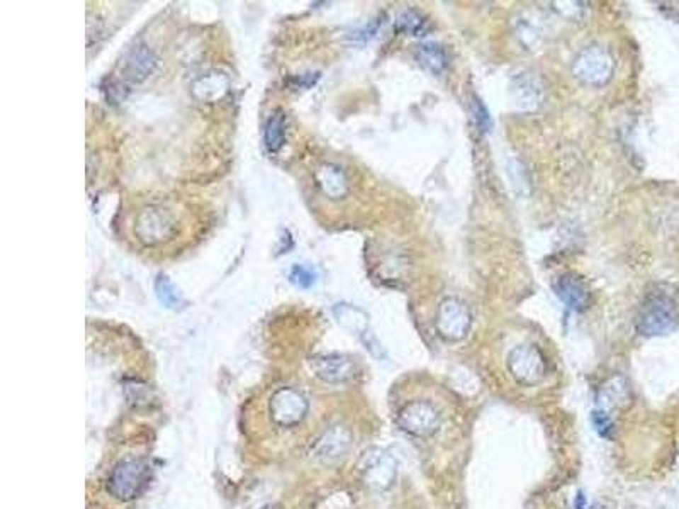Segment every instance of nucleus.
I'll return each mask as SVG.
<instances>
[{
  "label": "nucleus",
  "instance_id": "f8f14e48",
  "mask_svg": "<svg viewBox=\"0 0 679 509\" xmlns=\"http://www.w3.org/2000/svg\"><path fill=\"white\" fill-rule=\"evenodd\" d=\"M156 67V57L147 46L138 45L125 57L122 62V82L141 84L153 74Z\"/></svg>",
  "mask_w": 679,
  "mask_h": 509
},
{
  "label": "nucleus",
  "instance_id": "4468645a",
  "mask_svg": "<svg viewBox=\"0 0 679 509\" xmlns=\"http://www.w3.org/2000/svg\"><path fill=\"white\" fill-rule=\"evenodd\" d=\"M511 88H513L515 104L522 110L535 109L542 102V96H544V91H542L539 80L528 74L516 76Z\"/></svg>",
  "mask_w": 679,
  "mask_h": 509
},
{
  "label": "nucleus",
  "instance_id": "9b49d317",
  "mask_svg": "<svg viewBox=\"0 0 679 509\" xmlns=\"http://www.w3.org/2000/svg\"><path fill=\"white\" fill-rule=\"evenodd\" d=\"M309 367L316 377L328 384L347 382L357 372L355 362L350 357L338 353L316 355V357L309 360Z\"/></svg>",
  "mask_w": 679,
  "mask_h": 509
},
{
  "label": "nucleus",
  "instance_id": "f03ea898",
  "mask_svg": "<svg viewBox=\"0 0 679 509\" xmlns=\"http://www.w3.org/2000/svg\"><path fill=\"white\" fill-rule=\"evenodd\" d=\"M679 312L676 302L666 292H654L640 307L635 326L644 336H663L676 329Z\"/></svg>",
  "mask_w": 679,
  "mask_h": 509
},
{
  "label": "nucleus",
  "instance_id": "1a4fd4ad",
  "mask_svg": "<svg viewBox=\"0 0 679 509\" xmlns=\"http://www.w3.org/2000/svg\"><path fill=\"white\" fill-rule=\"evenodd\" d=\"M398 425L413 436H430L440 425L438 411L426 401H414L398 414Z\"/></svg>",
  "mask_w": 679,
  "mask_h": 509
},
{
  "label": "nucleus",
  "instance_id": "0eeeda50",
  "mask_svg": "<svg viewBox=\"0 0 679 509\" xmlns=\"http://www.w3.org/2000/svg\"><path fill=\"white\" fill-rule=\"evenodd\" d=\"M358 470L367 487L374 491H386L394 482L398 467L389 453L381 448H370L358 460Z\"/></svg>",
  "mask_w": 679,
  "mask_h": 509
},
{
  "label": "nucleus",
  "instance_id": "b1692460",
  "mask_svg": "<svg viewBox=\"0 0 679 509\" xmlns=\"http://www.w3.org/2000/svg\"><path fill=\"white\" fill-rule=\"evenodd\" d=\"M472 114H474V119H476L477 127H479L482 132H488L491 127V118L488 114V109L482 105L481 101L477 99L472 101Z\"/></svg>",
  "mask_w": 679,
  "mask_h": 509
},
{
  "label": "nucleus",
  "instance_id": "f3484780",
  "mask_svg": "<svg viewBox=\"0 0 679 509\" xmlns=\"http://www.w3.org/2000/svg\"><path fill=\"white\" fill-rule=\"evenodd\" d=\"M316 181L330 199H340L347 194L348 182L341 168L335 165H323L316 173Z\"/></svg>",
  "mask_w": 679,
  "mask_h": 509
},
{
  "label": "nucleus",
  "instance_id": "6ab92c4d",
  "mask_svg": "<svg viewBox=\"0 0 679 509\" xmlns=\"http://www.w3.org/2000/svg\"><path fill=\"white\" fill-rule=\"evenodd\" d=\"M335 316L338 323L345 329H348L353 335H364L367 331V324H369V318L362 309L358 307L348 306V304H338L335 307Z\"/></svg>",
  "mask_w": 679,
  "mask_h": 509
},
{
  "label": "nucleus",
  "instance_id": "20e7f679",
  "mask_svg": "<svg viewBox=\"0 0 679 509\" xmlns=\"http://www.w3.org/2000/svg\"><path fill=\"white\" fill-rule=\"evenodd\" d=\"M135 233L141 243L149 246L169 241L175 233V219L160 205H149L138 214Z\"/></svg>",
  "mask_w": 679,
  "mask_h": 509
},
{
  "label": "nucleus",
  "instance_id": "412c9836",
  "mask_svg": "<svg viewBox=\"0 0 679 509\" xmlns=\"http://www.w3.org/2000/svg\"><path fill=\"white\" fill-rule=\"evenodd\" d=\"M396 29L406 34H413V36H425V34L430 31V25L428 21H426L420 12L406 11L396 21Z\"/></svg>",
  "mask_w": 679,
  "mask_h": 509
},
{
  "label": "nucleus",
  "instance_id": "5701e85b",
  "mask_svg": "<svg viewBox=\"0 0 679 509\" xmlns=\"http://www.w3.org/2000/svg\"><path fill=\"white\" fill-rule=\"evenodd\" d=\"M289 280L292 282L294 285H297V287L307 289L311 287V285H314L316 273L311 270L309 267H306V265H294L292 270L289 273Z\"/></svg>",
  "mask_w": 679,
  "mask_h": 509
},
{
  "label": "nucleus",
  "instance_id": "4be33fe9",
  "mask_svg": "<svg viewBox=\"0 0 679 509\" xmlns=\"http://www.w3.org/2000/svg\"><path fill=\"white\" fill-rule=\"evenodd\" d=\"M155 290H156L158 301H160L165 307H169V309H177V307H181L183 304L181 294H178V290L175 289L172 280H170L166 275H158V279L155 282Z\"/></svg>",
  "mask_w": 679,
  "mask_h": 509
},
{
  "label": "nucleus",
  "instance_id": "7ed1b4c3",
  "mask_svg": "<svg viewBox=\"0 0 679 509\" xmlns=\"http://www.w3.org/2000/svg\"><path fill=\"white\" fill-rule=\"evenodd\" d=\"M615 62L608 50L600 45L584 48L572 63V75L581 84L589 87H601L608 84L613 76Z\"/></svg>",
  "mask_w": 679,
  "mask_h": 509
},
{
  "label": "nucleus",
  "instance_id": "f257e3e1",
  "mask_svg": "<svg viewBox=\"0 0 679 509\" xmlns=\"http://www.w3.org/2000/svg\"><path fill=\"white\" fill-rule=\"evenodd\" d=\"M153 469L147 460L130 459L119 462L110 472L108 491L118 501L130 503L147 491L152 481Z\"/></svg>",
  "mask_w": 679,
  "mask_h": 509
},
{
  "label": "nucleus",
  "instance_id": "393cba45",
  "mask_svg": "<svg viewBox=\"0 0 679 509\" xmlns=\"http://www.w3.org/2000/svg\"><path fill=\"white\" fill-rule=\"evenodd\" d=\"M318 79H319V74H306V75H301V76H294V79H290V84L294 85V88H307V87H311V85H314L316 82H318Z\"/></svg>",
  "mask_w": 679,
  "mask_h": 509
},
{
  "label": "nucleus",
  "instance_id": "ddd939ff",
  "mask_svg": "<svg viewBox=\"0 0 679 509\" xmlns=\"http://www.w3.org/2000/svg\"><path fill=\"white\" fill-rule=\"evenodd\" d=\"M555 294L572 311H584L589 302V290L581 277L567 272L559 277L554 284Z\"/></svg>",
  "mask_w": 679,
  "mask_h": 509
},
{
  "label": "nucleus",
  "instance_id": "dca6fc26",
  "mask_svg": "<svg viewBox=\"0 0 679 509\" xmlns=\"http://www.w3.org/2000/svg\"><path fill=\"white\" fill-rule=\"evenodd\" d=\"M228 91L229 80L228 76L221 74V72H211V74L199 79L198 82L194 84V87H192L194 96L202 102H216L223 99Z\"/></svg>",
  "mask_w": 679,
  "mask_h": 509
},
{
  "label": "nucleus",
  "instance_id": "9d476101",
  "mask_svg": "<svg viewBox=\"0 0 679 509\" xmlns=\"http://www.w3.org/2000/svg\"><path fill=\"white\" fill-rule=\"evenodd\" d=\"M350 445H352V435L347 428L333 426L324 431L319 438H316L309 453L313 459L321 462V464H333L347 455Z\"/></svg>",
  "mask_w": 679,
  "mask_h": 509
},
{
  "label": "nucleus",
  "instance_id": "423d86ee",
  "mask_svg": "<svg viewBox=\"0 0 679 509\" xmlns=\"http://www.w3.org/2000/svg\"><path fill=\"white\" fill-rule=\"evenodd\" d=\"M508 369L523 386H535L547 374L544 355L533 345L515 346L508 355Z\"/></svg>",
  "mask_w": 679,
  "mask_h": 509
},
{
  "label": "nucleus",
  "instance_id": "6e6552de",
  "mask_svg": "<svg viewBox=\"0 0 679 509\" xmlns=\"http://www.w3.org/2000/svg\"><path fill=\"white\" fill-rule=\"evenodd\" d=\"M471 328V314L459 299H445L437 312L438 335L447 341H459Z\"/></svg>",
  "mask_w": 679,
  "mask_h": 509
},
{
  "label": "nucleus",
  "instance_id": "2eb2a0df",
  "mask_svg": "<svg viewBox=\"0 0 679 509\" xmlns=\"http://www.w3.org/2000/svg\"><path fill=\"white\" fill-rule=\"evenodd\" d=\"M629 403V389L622 377H615L605 384L598 397V413L610 416L613 409L622 408Z\"/></svg>",
  "mask_w": 679,
  "mask_h": 509
},
{
  "label": "nucleus",
  "instance_id": "aec40b11",
  "mask_svg": "<svg viewBox=\"0 0 679 509\" xmlns=\"http://www.w3.org/2000/svg\"><path fill=\"white\" fill-rule=\"evenodd\" d=\"M263 141L270 153H277L284 147L285 141V115L280 110L273 113L267 119L266 130H263Z\"/></svg>",
  "mask_w": 679,
  "mask_h": 509
},
{
  "label": "nucleus",
  "instance_id": "39448f33",
  "mask_svg": "<svg viewBox=\"0 0 679 509\" xmlns=\"http://www.w3.org/2000/svg\"><path fill=\"white\" fill-rule=\"evenodd\" d=\"M307 409L309 404L306 397L292 387L277 389L268 401V413L273 425L279 428L297 426L306 418Z\"/></svg>",
  "mask_w": 679,
  "mask_h": 509
},
{
  "label": "nucleus",
  "instance_id": "a211bd4d",
  "mask_svg": "<svg viewBox=\"0 0 679 509\" xmlns=\"http://www.w3.org/2000/svg\"><path fill=\"white\" fill-rule=\"evenodd\" d=\"M416 59L431 74L438 75L445 70L448 65V55L443 46L437 42H423L416 50Z\"/></svg>",
  "mask_w": 679,
  "mask_h": 509
}]
</instances>
